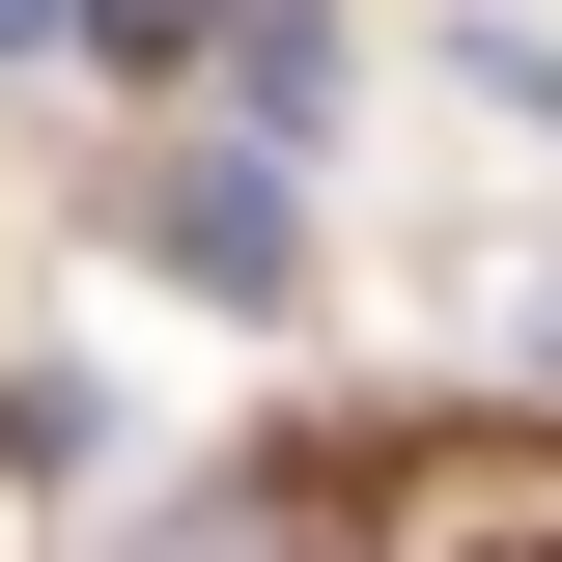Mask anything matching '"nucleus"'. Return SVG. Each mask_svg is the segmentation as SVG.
Returning a JSON list of instances; mask_svg holds the SVG:
<instances>
[{
	"instance_id": "obj_1",
	"label": "nucleus",
	"mask_w": 562,
	"mask_h": 562,
	"mask_svg": "<svg viewBox=\"0 0 562 562\" xmlns=\"http://www.w3.org/2000/svg\"><path fill=\"white\" fill-rule=\"evenodd\" d=\"M169 281H198V310H281V281H310V198H281V169H169Z\"/></svg>"
},
{
	"instance_id": "obj_2",
	"label": "nucleus",
	"mask_w": 562,
	"mask_h": 562,
	"mask_svg": "<svg viewBox=\"0 0 562 562\" xmlns=\"http://www.w3.org/2000/svg\"><path fill=\"white\" fill-rule=\"evenodd\" d=\"M225 113L310 140V113H338V29H310V0H254V29H225Z\"/></svg>"
},
{
	"instance_id": "obj_3",
	"label": "nucleus",
	"mask_w": 562,
	"mask_h": 562,
	"mask_svg": "<svg viewBox=\"0 0 562 562\" xmlns=\"http://www.w3.org/2000/svg\"><path fill=\"white\" fill-rule=\"evenodd\" d=\"M140 562H310V506H254V479H225V506H169Z\"/></svg>"
},
{
	"instance_id": "obj_4",
	"label": "nucleus",
	"mask_w": 562,
	"mask_h": 562,
	"mask_svg": "<svg viewBox=\"0 0 562 562\" xmlns=\"http://www.w3.org/2000/svg\"><path fill=\"white\" fill-rule=\"evenodd\" d=\"M85 29H113V57H225L254 0H85Z\"/></svg>"
},
{
	"instance_id": "obj_5",
	"label": "nucleus",
	"mask_w": 562,
	"mask_h": 562,
	"mask_svg": "<svg viewBox=\"0 0 562 562\" xmlns=\"http://www.w3.org/2000/svg\"><path fill=\"white\" fill-rule=\"evenodd\" d=\"M0 57H57V0H0Z\"/></svg>"
}]
</instances>
